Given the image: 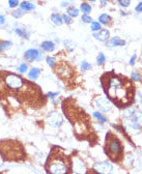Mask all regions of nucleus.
<instances>
[{"instance_id":"nucleus-16","label":"nucleus","mask_w":142,"mask_h":174,"mask_svg":"<svg viewBox=\"0 0 142 174\" xmlns=\"http://www.w3.org/2000/svg\"><path fill=\"white\" fill-rule=\"evenodd\" d=\"M40 74V70L38 68H30L29 73H28V78L30 80H36Z\"/></svg>"},{"instance_id":"nucleus-44","label":"nucleus","mask_w":142,"mask_h":174,"mask_svg":"<svg viewBox=\"0 0 142 174\" xmlns=\"http://www.w3.org/2000/svg\"><path fill=\"white\" fill-rule=\"evenodd\" d=\"M87 1H90V2H94V1H97V0H87Z\"/></svg>"},{"instance_id":"nucleus-2","label":"nucleus","mask_w":142,"mask_h":174,"mask_svg":"<svg viewBox=\"0 0 142 174\" xmlns=\"http://www.w3.org/2000/svg\"><path fill=\"white\" fill-rule=\"evenodd\" d=\"M62 110L66 118L72 123L77 138L92 142V138H96V134L91 125L90 118L86 112L77 105L76 101L73 99L64 100Z\"/></svg>"},{"instance_id":"nucleus-33","label":"nucleus","mask_w":142,"mask_h":174,"mask_svg":"<svg viewBox=\"0 0 142 174\" xmlns=\"http://www.w3.org/2000/svg\"><path fill=\"white\" fill-rule=\"evenodd\" d=\"M27 68H28V66H27V64L25 63V62H23V63H21V65L19 66V68H18V70H19L21 74H23V73H25L26 70H27Z\"/></svg>"},{"instance_id":"nucleus-20","label":"nucleus","mask_w":142,"mask_h":174,"mask_svg":"<svg viewBox=\"0 0 142 174\" xmlns=\"http://www.w3.org/2000/svg\"><path fill=\"white\" fill-rule=\"evenodd\" d=\"M66 15H68L71 18L74 17H78L79 16V9H76L75 6H70L66 9Z\"/></svg>"},{"instance_id":"nucleus-15","label":"nucleus","mask_w":142,"mask_h":174,"mask_svg":"<svg viewBox=\"0 0 142 174\" xmlns=\"http://www.w3.org/2000/svg\"><path fill=\"white\" fill-rule=\"evenodd\" d=\"M35 9V5L33 3L29 2V1H23V2L20 4V9H22L23 12H29V11H33Z\"/></svg>"},{"instance_id":"nucleus-7","label":"nucleus","mask_w":142,"mask_h":174,"mask_svg":"<svg viewBox=\"0 0 142 174\" xmlns=\"http://www.w3.org/2000/svg\"><path fill=\"white\" fill-rule=\"evenodd\" d=\"M93 170L100 174H113V167L109 162H99L93 165Z\"/></svg>"},{"instance_id":"nucleus-37","label":"nucleus","mask_w":142,"mask_h":174,"mask_svg":"<svg viewBox=\"0 0 142 174\" xmlns=\"http://www.w3.org/2000/svg\"><path fill=\"white\" fill-rule=\"evenodd\" d=\"M136 58H137V56H136L135 54H134V55H133V57H132L131 59H130V64H131V65H134V64H135Z\"/></svg>"},{"instance_id":"nucleus-10","label":"nucleus","mask_w":142,"mask_h":174,"mask_svg":"<svg viewBox=\"0 0 142 174\" xmlns=\"http://www.w3.org/2000/svg\"><path fill=\"white\" fill-rule=\"evenodd\" d=\"M72 168H73V171L76 172L77 174H86L87 172L86 165L79 157L72 159Z\"/></svg>"},{"instance_id":"nucleus-43","label":"nucleus","mask_w":142,"mask_h":174,"mask_svg":"<svg viewBox=\"0 0 142 174\" xmlns=\"http://www.w3.org/2000/svg\"><path fill=\"white\" fill-rule=\"evenodd\" d=\"M120 13H121V15H123V16H127V13H125L123 11H121Z\"/></svg>"},{"instance_id":"nucleus-9","label":"nucleus","mask_w":142,"mask_h":174,"mask_svg":"<svg viewBox=\"0 0 142 174\" xmlns=\"http://www.w3.org/2000/svg\"><path fill=\"white\" fill-rule=\"evenodd\" d=\"M24 57L27 61L33 62V61H40L44 58V55L40 51L36 49H29L24 53Z\"/></svg>"},{"instance_id":"nucleus-40","label":"nucleus","mask_w":142,"mask_h":174,"mask_svg":"<svg viewBox=\"0 0 142 174\" xmlns=\"http://www.w3.org/2000/svg\"><path fill=\"white\" fill-rule=\"evenodd\" d=\"M108 1H109V0H100V2H101V4H102V6H106L107 3H108Z\"/></svg>"},{"instance_id":"nucleus-17","label":"nucleus","mask_w":142,"mask_h":174,"mask_svg":"<svg viewBox=\"0 0 142 174\" xmlns=\"http://www.w3.org/2000/svg\"><path fill=\"white\" fill-rule=\"evenodd\" d=\"M13 42L11 40H2L0 42V52H5L9 49H11Z\"/></svg>"},{"instance_id":"nucleus-13","label":"nucleus","mask_w":142,"mask_h":174,"mask_svg":"<svg viewBox=\"0 0 142 174\" xmlns=\"http://www.w3.org/2000/svg\"><path fill=\"white\" fill-rule=\"evenodd\" d=\"M125 45V40L119 38L118 36H115V37H112L111 40H108L107 42V46L109 47H123V46Z\"/></svg>"},{"instance_id":"nucleus-23","label":"nucleus","mask_w":142,"mask_h":174,"mask_svg":"<svg viewBox=\"0 0 142 174\" xmlns=\"http://www.w3.org/2000/svg\"><path fill=\"white\" fill-rule=\"evenodd\" d=\"M80 9L82 13H84V15H88V14L91 12V6L88 4V3L83 2V3H81V5H80Z\"/></svg>"},{"instance_id":"nucleus-21","label":"nucleus","mask_w":142,"mask_h":174,"mask_svg":"<svg viewBox=\"0 0 142 174\" xmlns=\"http://www.w3.org/2000/svg\"><path fill=\"white\" fill-rule=\"evenodd\" d=\"M63 45L66 46V48L68 49V52H73L75 50V48H76V44L71 40H66L63 42Z\"/></svg>"},{"instance_id":"nucleus-34","label":"nucleus","mask_w":142,"mask_h":174,"mask_svg":"<svg viewBox=\"0 0 142 174\" xmlns=\"http://www.w3.org/2000/svg\"><path fill=\"white\" fill-rule=\"evenodd\" d=\"M81 20H82L83 22H85V23H91V22H92V19H91L88 15H83L82 17H81Z\"/></svg>"},{"instance_id":"nucleus-12","label":"nucleus","mask_w":142,"mask_h":174,"mask_svg":"<svg viewBox=\"0 0 142 174\" xmlns=\"http://www.w3.org/2000/svg\"><path fill=\"white\" fill-rule=\"evenodd\" d=\"M93 37H96L98 40L101 42H106L110 37V32L107 29H101L100 31L93 32Z\"/></svg>"},{"instance_id":"nucleus-45","label":"nucleus","mask_w":142,"mask_h":174,"mask_svg":"<svg viewBox=\"0 0 142 174\" xmlns=\"http://www.w3.org/2000/svg\"><path fill=\"white\" fill-rule=\"evenodd\" d=\"M141 62H142V58H141Z\"/></svg>"},{"instance_id":"nucleus-30","label":"nucleus","mask_w":142,"mask_h":174,"mask_svg":"<svg viewBox=\"0 0 142 174\" xmlns=\"http://www.w3.org/2000/svg\"><path fill=\"white\" fill-rule=\"evenodd\" d=\"M62 21L64 22V23H66V24H72L73 23V19L70 17L68 15H66V14H64V15H62Z\"/></svg>"},{"instance_id":"nucleus-11","label":"nucleus","mask_w":142,"mask_h":174,"mask_svg":"<svg viewBox=\"0 0 142 174\" xmlns=\"http://www.w3.org/2000/svg\"><path fill=\"white\" fill-rule=\"evenodd\" d=\"M62 121H63V119H62V116L60 113L56 112V111H54V112L50 113L49 115H48V118H47V122L49 123L51 127H58L61 125Z\"/></svg>"},{"instance_id":"nucleus-42","label":"nucleus","mask_w":142,"mask_h":174,"mask_svg":"<svg viewBox=\"0 0 142 174\" xmlns=\"http://www.w3.org/2000/svg\"><path fill=\"white\" fill-rule=\"evenodd\" d=\"M68 2H62V3H61V6H62V7L68 6Z\"/></svg>"},{"instance_id":"nucleus-22","label":"nucleus","mask_w":142,"mask_h":174,"mask_svg":"<svg viewBox=\"0 0 142 174\" xmlns=\"http://www.w3.org/2000/svg\"><path fill=\"white\" fill-rule=\"evenodd\" d=\"M15 32L19 36H21V37H23V38H28V37H29V33L27 32V30L23 29V28H16Z\"/></svg>"},{"instance_id":"nucleus-46","label":"nucleus","mask_w":142,"mask_h":174,"mask_svg":"<svg viewBox=\"0 0 142 174\" xmlns=\"http://www.w3.org/2000/svg\"><path fill=\"white\" fill-rule=\"evenodd\" d=\"M0 174H2V173H1V172H0Z\"/></svg>"},{"instance_id":"nucleus-8","label":"nucleus","mask_w":142,"mask_h":174,"mask_svg":"<svg viewBox=\"0 0 142 174\" xmlns=\"http://www.w3.org/2000/svg\"><path fill=\"white\" fill-rule=\"evenodd\" d=\"M94 106L99 109L102 112H108L111 110L112 108V104H111V101L108 100L107 98H102V96H99L94 101Z\"/></svg>"},{"instance_id":"nucleus-29","label":"nucleus","mask_w":142,"mask_h":174,"mask_svg":"<svg viewBox=\"0 0 142 174\" xmlns=\"http://www.w3.org/2000/svg\"><path fill=\"white\" fill-rule=\"evenodd\" d=\"M91 68V64L88 63L87 61H82V63H81V70H88Z\"/></svg>"},{"instance_id":"nucleus-38","label":"nucleus","mask_w":142,"mask_h":174,"mask_svg":"<svg viewBox=\"0 0 142 174\" xmlns=\"http://www.w3.org/2000/svg\"><path fill=\"white\" fill-rule=\"evenodd\" d=\"M47 96H49V98H51V99H54L56 96H58V93H56V92H48Z\"/></svg>"},{"instance_id":"nucleus-39","label":"nucleus","mask_w":142,"mask_h":174,"mask_svg":"<svg viewBox=\"0 0 142 174\" xmlns=\"http://www.w3.org/2000/svg\"><path fill=\"white\" fill-rule=\"evenodd\" d=\"M86 174H100V173H98V172L96 171V170H87V172H86Z\"/></svg>"},{"instance_id":"nucleus-31","label":"nucleus","mask_w":142,"mask_h":174,"mask_svg":"<svg viewBox=\"0 0 142 174\" xmlns=\"http://www.w3.org/2000/svg\"><path fill=\"white\" fill-rule=\"evenodd\" d=\"M24 14L25 13H24L22 9H18V11H14L13 13H12V15H13L15 18H21L24 16Z\"/></svg>"},{"instance_id":"nucleus-41","label":"nucleus","mask_w":142,"mask_h":174,"mask_svg":"<svg viewBox=\"0 0 142 174\" xmlns=\"http://www.w3.org/2000/svg\"><path fill=\"white\" fill-rule=\"evenodd\" d=\"M5 22V18L3 16H0V24H4Z\"/></svg>"},{"instance_id":"nucleus-5","label":"nucleus","mask_w":142,"mask_h":174,"mask_svg":"<svg viewBox=\"0 0 142 174\" xmlns=\"http://www.w3.org/2000/svg\"><path fill=\"white\" fill-rule=\"evenodd\" d=\"M105 152L110 161L114 163H120L123 159V146L120 140L113 133L109 132L106 135Z\"/></svg>"},{"instance_id":"nucleus-26","label":"nucleus","mask_w":142,"mask_h":174,"mask_svg":"<svg viewBox=\"0 0 142 174\" xmlns=\"http://www.w3.org/2000/svg\"><path fill=\"white\" fill-rule=\"evenodd\" d=\"M93 117H94V118H97L99 121H100V122H102V123L106 122V120H107L106 117L103 116V115L101 114L100 112H93Z\"/></svg>"},{"instance_id":"nucleus-18","label":"nucleus","mask_w":142,"mask_h":174,"mask_svg":"<svg viewBox=\"0 0 142 174\" xmlns=\"http://www.w3.org/2000/svg\"><path fill=\"white\" fill-rule=\"evenodd\" d=\"M51 21L57 26H60L62 23H63V21H62V16H60L59 14H52Z\"/></svg>"},{"instance_id":"nucleus-6","label":"nucleus","mask_w":142,"mask_h":174,"mask_svg":"<svg viewBox=\"0 0 142 174\" xmlns=\"http://www.w3.org/2000/svg\"><path fill=\"white\" fill-rule=\"evenodd\" d=\"M54 70L55 74L57 75L58 78H60L62 81H68L70 82L72 79L75 77V68L71 65L68 62H56L55 66H54Z\"/></svg>"},{"instance_id":"nucleus-25","label":"nucleus","mask_w":142,"mask_h":174,"mask_svg":"<svg viewBox=\"0 0 142 174\" xmlns=\"http://www.w3.org/2000/svg\"><path fill=\"white\" fill-rule=\"evenodd\" d=\"M105 61H106V57H105L104 53L101 52L98 55V57H97V63H98L99 65H103V64L105 63Z\"/></svg>"},{"instance_id":"nucleus-28","label":"nucleus","mask_w":142,"mask_h":174,"mask_svg":"<svg viewBox=\"0 0 142 174\" xmlns=\"http://www.w3.org/2000/svg\"><path fill=\"white\" fill-rule=\"evenodd\" d=\"M117 2L120 6L123 7H128L131 4V0H117Z\"/></svg>"},{"instance_id":"nucleus-14","label":"nucleus","mask_w":142,"mask_h":174,"mask_svg":"<svg viewBox=\"0 0 142 174\" xmlns=\"http://www.w3.org/2000/svg\"><path fill=\"white\" fill-rule=\"evenodd\" d=\"M42 49L46 52H52L54 51L55 49V44L53 42H50V40H46V42H42V45H40Z\"/></svg>"},{"instance_id":"nucleus-35","label":"nucleus","mask_w":142,"mask_h":174,"mask_svg":"<svg viewBox=\"0 0 142 174\" xmlns=\"http://www.w3.org/2000/svg\"><path fill=\"white\" fill-rule=\"evenodd\" d=\"M131 78H132V80L133 81H139L140 80V75L138 74V73H132V75H131Z\"/></svg>"},{"instance_id":"nucleus-24","label":"nucleus","mask_w":142,"mask_h":174,"mask_svg":"<svg viewBox=\"0 0 142 174\" xmlns=\"http://www.w3.org/2000/svg\"><path fill=\"white\" fill-rule=\"evenodd\" d=\"M102 29V24L100 22H97V21H92L91 22V30L94 32L97 31H100Z\"/></svg>"},{"instance_id":"nucleus-3","label":"nucleus","mask_w":142,"mask_h":174,"mask_svg":"<svg viewBox=\"0 0 142 174\" xmlns=\"http://www.w3.org/2000/svg\"><path fill=\"white\" fill-rule=\"evenodd\" d=\"M48 174H72V157L60 147H52L50 155L45 164Z\"/></svg>"},{"instance_id":"nucleus-1","label":"nucleus","mask_w":142,"mask_h":174,"mask_svg":"<svg viewBox=\"0 0 142 174\" xmlns=\"http://www.w3.org/2000/svg\"><path fill=\"white\" fill-rule=\"evenodd\" d=\"M101 83L108 99L118 108L125 109L133 104L136 92L133 80L114 72H108L101 77Z\"/></svg>"},{"instance_id":"nucleus-19","label":"nucleus","mask_w":142,"mask_h":174,"mask_svg":"<svg viewBox=\"0 0 142 174\" xmlns=\"http://www.w3.org/2000/svg\"><path fill=\"white\" fill-rule=\"evenodd\" d=\"M99 21H100L101 24L103 25H108L111 21V17L107 14H102V15L99 17Z\"/></svg>"},{"instance_id":"nucleus-27","label":"nucleus","mask_w":142,"mask_h":174,"mask_svg":"<svg viewBox=\"0 0 142 174\" xmlns=\"http://www.w3.org/2000/svg\"><path fill=\"white\" fill-rule=\"evenodd\" d=\"M46 61H47V64L50 66V68H53L55 66L56 64V59L54 57H51V56H48V57L46 58Z\"/></svg>"},{"instance_id":"nucleus-4","label":"nucleus","mask_w":142,"mask_h":174,"mask_svg":"<svg viewBox=\"0 0 142 174\" xmlns=\"http://www.w3.org/2000/svg\"><path fill=\"white\" fill-rule=\"evenodd\" d=\"M0 155L4 161L18 162L25 159V150L19 141L3 140L0 142Z\"/></svg>"},{"instance_id":"nucleus-36","label":"nucleus","mask_w":142,"mask_h":174,"mask_svg":"<svg viewBox=\"0 0 142 174\" xmlns=\"http://www.w3.org/2000/svg\"><path fill=\"white\" fill-rule=\"evenodd\" d=\"M135 11L137 12V13H142V2L138 3V5L136 6Z\"/></svg>"},{"instance_id":"nucleus-32","label":"nucleus","mask_w":142,"mask_h":174,"mask_svg":"<svg viewBox=\"0 0 142 174\" xmlns=\"http://www.w3.org/2000/svg\"><path fill=\"white\" fill-rule=\"evenodd\" d=\"M19 5V0H9V6L11 9H15Z\"/></svg>"}]
</instances>
